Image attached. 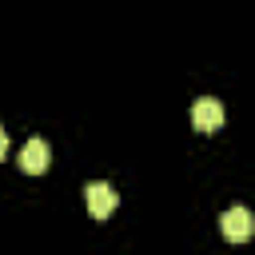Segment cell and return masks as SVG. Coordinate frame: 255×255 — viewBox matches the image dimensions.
Wrapping results in <instances>:
<instances>
[{
	"label": "cell",
	"mask_w": 255,
	"mask_h": 255,
	"mask_svg": "<svg viewBox=\"0 0 255 255\" xmlns=\"http://www.w3.org/2000/svg\"><path fill=\"white\" fill-rule=\"evenodd\" d=\"M20 167H24L28 175H40V171L48 167V143H44L40 135H32V139L20 147Z\"/></svg>",
	"instance_id": "cell-4"
},
{
	"label": "cell",
	"mask_w": 255,
	"mask_h": 255,
	"mask_svg": "<svg viewBox=\"0 0 255 255\" xmlns=\"http://www.w3.org/2000/svg\"><path fill=\"white\" fill-rule=\"evenodd\" d=\"M219 231H223V239H231V243H247L251 235H255V219H251V211L247 207H227L223 215H219Z\"/></svg>",
	"instance_id": "cell-1"
},
{
	"label": "cell",
	"mask_w": 255,
	"mask_h": 255,
	"mask_svg": "<svg viewBox=\"0 0 255 255\" xmlns=\"http://www.w3.org/2000/svg\"><path fill=\"white\" fill-rule=\"evenodd\" d=\"M84 199H88V215H92V219H108V215L116 211V191H112V183H104V179H92V183L84 187Z\"/></svg>",
	"instance_id": "cell-2"
},
{
	"label": "cell",
	"mask_w": 255,
	"mask_h": 255,
	"mask_svg": "<svg viewBox=\"0 0 255 255\" xmlns=\"http://www.w3.org/2000/svg\"><path fill=\"white\" fill-rule=\"evenodd\" d=\"M4 155H8V131L0 128V159H4Z\"/></svg>",
	"instance_id": "cell-5"
},
{
	"label": "cell",
	"mask_w": 255,
	"mask_h": 255,
	"mask_svg": "<svg viewBox=\"0 0 255 255\" xmlns=\"http://www.w3.org/2000/svg\"><path fill=\"white\" fill-rule=\"evenodd\" d=\"M191 128H199V131L223 128V104H219L215 96H199V100L191 104Z\"/></svg>",
	"instance_id": "cell-3"
}]
</instances>
